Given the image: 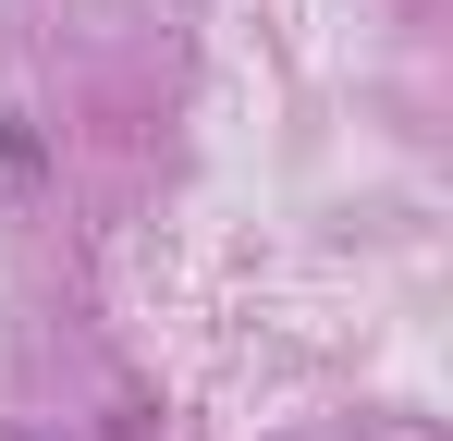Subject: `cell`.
Segmentation results:
<instances>
[{
    "label": "cell",
    "mask_w": 453,
    "mask_h": 441,
    "mask_svg": "<svg viewBox=\"0 0 453 441\" xmlns=\"http://www.w3.org/2000/svg\"><path fill=\"white\" fill-rule=\"evenodd\" d=\"M0 159H12V172H37V135H25V111H0Z\"/></svg>",
    "instance_id": "cell-1"
}]
</instances>
